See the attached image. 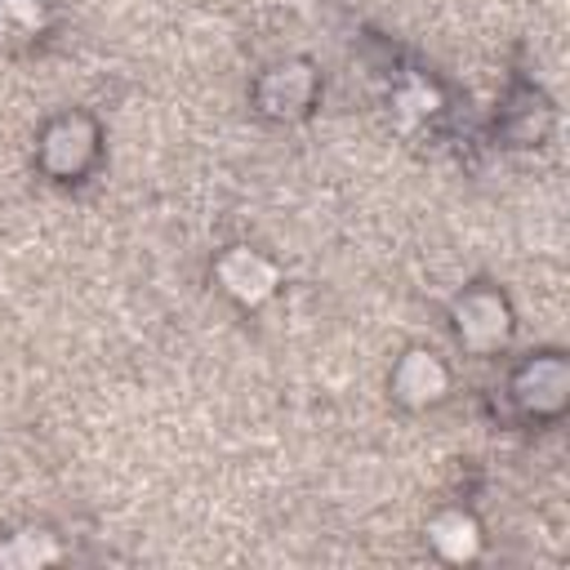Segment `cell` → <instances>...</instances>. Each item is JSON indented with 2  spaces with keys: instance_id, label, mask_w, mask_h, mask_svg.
I'll return each mask as SVG.
<instances>
[{
  "instance_id": "obj_3",
  "label": "cell",
  "mask_w": 570,
  "mask_h": 570,
  "mask_svg": "<svg viewBox=\"0 0 570 570\" xmlns=\"http://www.w3.org/2000/svg\"><path fill=\"white\" fill-rule=\"evenodd\" d=\"M445 387H450V370L423 347H410L392 370V392L405 405H436Z\"/></svg>"
},
{
  "instance_id": "obj_1",
  "label": "cell",
  "mask_w": 570,
  "mask_h": 570,
  "mask_svg": "<svg viewBox=\"0 0 570 570\" xmlns=\"http://www.w3.org/2000/svg\"><path fill=\"white\" fill-rule=\"evenodd\" d=\"M214 276H218V285H223L236 303H245V307L267 303V298L276 294V281H281L276 263H272L267 254L249 249V245H232V249L214 263Z\"/></svg>"
},
{
  "instance_id": "obj_4",
  "label": "cell",
  "mask_w": 570,
  "mask_h": 570,
  "mask_svg": "<svg viewBox=\"0 0 570 570\" xmlns=\"http://www.w3.org/2000/svg\"><path fill=\"white\" fill-rule=\"evenodd\" d=\"M428 543L445 561H476L481 557V525L468 512L450 508V512H436L428 521Z\"/></svg>"
},
{
  "instance_id": "obj_5",
  "label": "cell",
  "mask_w": 570,
  "mask_h": 570,
  "mask_svg": "<svg viewBox=\"0 0 570 570\" xmlns=\"http://www.w3.org/2000/svg\"><path fill=\"white\" fill-rule=\"evenodd\" d=\"M58 557H62V548L45 530H22V534H9V543H0V561H9V566H49Z\"/></svg>"
},
{
  "instance_id": "obj_2",
  "label": "cell",
  "mask_w": 570,
  "mask_h": 570,
  "mask_svg": "<svg viewBox=\"0 0 570 570\" xmlns=\"http://www.w3.org/2000/svg\"><path fill=\"white\" fill-rule=\"evenodd\" d=\"M508 330H512V316L503 307L499 294L490 289H476V294H463L459 307H454V334L463 347L472 352H494L499 343H508Z\"/></svg>"
}]
</instances>
